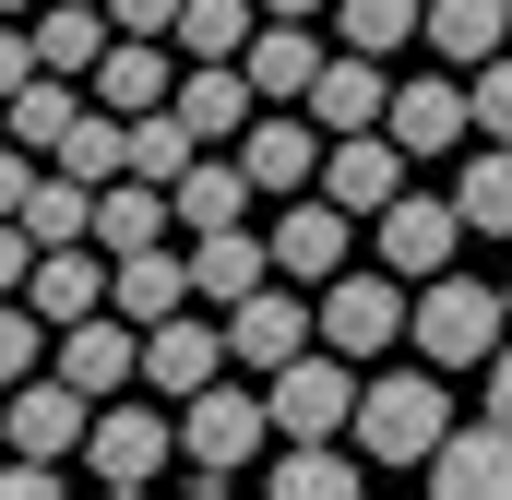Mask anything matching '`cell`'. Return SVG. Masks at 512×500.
<instances>
[{"label": "cell", "instance_id": "cell-1", "mask_svg": "<svg viewBox=\"0 0 512 500\" xmlns=\"http://www.w3.org/2000/svg\"><path fill=\"white\" fill-rule=\"evenodd\" d=\"M453 441V393H441V358H393L382 381H358V453L370 465H429Z\"/></svg>", "mask_w": 512, "mask_h": 500}, {"label": "cell", "instance_id": "cell-2", "mask_svg": "<svg viewBox=\"0 0 512 500\" xmlns=\"http://www.w3.org/2000/svg\"><path fill=\"white\" fill-rule=\"evenodd\" d=\"M501 310L512 286H477V274H417V358H441V370H477V358H501Z\"/></svg>", "mask_w": 512, "mask_h": 500}, {"label": "cell", "instance_id": "cell-3", "mask_svg": "<svg viewBox=\"0 0 512 500\" xmlns=\"http://www.w3.org/2000/svg\"><path fill=\"white\" fill-rule=\"evenodd\" d=\"M179 453L203 465V477H239V465H262L274 453V393H251V381H203L191 405H179Z\"/></svg>", "mask_w": 512, "mask_h": 500}, {"label": "cell", "instance_id": "cell-4", "mask_svg": "<svg viewBox=\"0 0 512 500\" xmlns=\"http://www.w3.org/2000/svg\"><path fill=\"white\" fill-rule=\"evenodd\" d=\"M262 393H274V441H358V358L346 346L262 370Z\"/></svg>", "mask_w": 512, "mask_h": 500}, {"label": "cell", "instance_id": "cell-5", "mask_svg": "<svg viewBox=\"0 0 512 500\" xmlns=\"http://www.w3.org/2000/svg\"><path fill=\"white\" fill-rule=\"evenodd\" d=\"M417 334V298H405V274H334L322 286V346H346V358H393Z\"/></svg>", "mask_w": 512, "mask_h": 500}, {"label": "cell", "instance_id": "cell-6", "mask_svg": "<svg viewBox=\"0 0 512 500\" xmlns=\"http://www.w3.org/2000/svg\"><path fill=\"white\" fill-rule=\"evenodd\" d=\"M167 453H179V417H167V405H131V393H108L72 465H84V477H108V489H143V477H167Z\"/></svg>", "mask_w": 512, "mask_h": 500}, {"label": "cell", "instance_id": "cell-7", "mask_svg": "<svg viewBox=\"0 0 512 500\" xmlns=\"http://www.w3.org/2000/svg\"><path fill=\"white\" fill-rule=\"evenodd\" d=\"M215 370H239L227 358V310H167V322H143V393H167V405H191Z\"/></svg>", "mask_w": 512, "mask_h": 500}, {"label": "cell", "instance_id": "cell-8", "mask_svg": "<svg viewBox=\"0 0 512 500\" xmlns=\"http://www.w3.org/2000/svg\"><path fill=\"white\" fill-rule=\"evenodd\" d=\"M322 346V310L298 298V274H274V286H251L239 310H227V358L239 370H286V358H310Z\"/></svg>", "mask_w": 512, "mask_h": 500}, {"label": "cell", "instance_id": "cell-9", "mask_svg": "<svg viewBox=\"0 0 512 500\" xmlns=\"http://www.w3.org/2000/svg\"><path fill=\"white\" fill-rule=\"evenodd\" d=\"M370 227H382V262L405 274V286H417V274H453V239H477L453 191H393Z\"/></svg>", "mask_w": 512, "mask_h": 500}, {"label": "cell", "instance_id": "cell-10", "mask_svg": "<svg viewBox=\"0 0 512 500\" xmlns=\"http://www.w3.org/2000/svg\"><path fill=\"white\" fill-rule=\"evenodd\" d=\"M322 155H334V131L310 120V108H262V120L239 131V167L262 179V203H286V191H310V179H322Z\"/></svg>", "mask_w": 512, "mask_h": 500}, {"label": "cell", "instance_id": "cell-11", "mask_svg": "<svg viewBox=\"0 0 512 500\" xmlns=\"http://www.w3.org/2000/svg\"><path fill=\"white\" fill-rule=\"evenodd\" d=\"M48 370L84 381V393L108 405V393L143 381V322H131V310H84V322H60V358H48Z\"/></svg>", "mask_w": 512, "mask_h": 500}, {"label": "cell", "instance_id": "cell-12", "mask_svg": "<svg viewBox=\"0 0 512 500\" xmlns=\"http://www.w3.org/2000/svg\"><path fill=\"white\" fill-rule=\"evenodd\" d=\"M262 239H274V274H298V286H334V274H346V203L310 179V191H286V215H274Z\"/></svg>", "mask_w": 512, "mask_h": 500}, {"label": "cell", "instance_id": "cell-13", "mask_svg": "<svg viewBox=\"0 0 512 500\" xmlns=\"http://www.w3.org/2000/svg\"><path fill=\"white\" fill-rule=\"evenodd\" d=\"M429 489L441 500H512V417H453V441L429 453Z\"/></svg>", "mask_w": 512, "mask_h": 500}, {"label": "cell", "instance_id": "cell-14", "mask_svg": "<svg viewBox=\"0 0 512 500\" xmlns=\"http://www.w3.org/2000/svg\"><path fill=\"white\" fill-rule=\"evenodd\" d=\"M393 143H405V155H453V143H465V131H477V96H465V84H453V60H441V72H405V84H393Z\"/></svg>", "mask_w": 512, "mask_h": 500}, {"label": "cell", "instance_id": "cell-15", "mask_svg": "<svg viewBox=\"0 0 512 500\" xmlns=\"http://www.w3.org/2000/svg\"><path fill=\"white\" fill-rule=\"evenodd\" d=\"M239 60H251L262 108H310V84H322V60H334V48H322V36H310L298 12H262V36L239 48Z\"/></svg>", "mask_w": 512, "mask_h": 500}, {"label": "cell", "instance_id": "cell-16", "mask_svg": "<svg viewBox=\"0 0 512 500\" xmlns=\"http://www.w3.org/2000/svg\"><path fill=\"white\" fill-rule=\"evenodd\" d=\"M167 108H179V120L203 131V143H239V131L262 120V84H251V60H191Z\"/></svg>", "mask_w": 512, "mask_h": 500}, {"label": "cell", "instance_id": "cell-17", "mask_svg": "<svg viewBox=\"0 0 512 500\" xmlns=\"http://www.w3.org/2000/svg\"><path fill=\"white\" fill-rule=\"evenodd\" d=\"M310 120H322V131H382V120H393V60L334 48V60H322V84H310Z\"/></svg>", "mask_w": 512, "mask_h": 500}, {"label": "cell", "instance_id": "cell-18", "mask_svg": "<svg viewBox=\"0 0 512 500\" xmlns=\"http://www.w3.org/2000/svg\"><path fill=\"white\" fill-rule=\"evenodd\" d=\"M251 286H274V239L262 227H203L191 239V298L203 310H239Z\"/></svg>", "mask_w": 512, "mask_h": 500}, {"label": "cell", "instance_id": "cell-19", "mask_svg": "<svg viewBox=\"0 0 512 500\" xmlns=\"http://www.w3.org/2000/svg\"><path fill=\"white\" fill-rule=\"evenodd\" d=\"M322 191H334L346 215H382L393 191H405V143H393V131H334V155H322Z\"/></svg>", "mask_w": 512, "mask_h": 500}, {"label": "cell", "instance_id": "cell-20", "mask_svg": "<svg viewBox=\"0 0 512 500\" xmlns=\"http://www.w3.org/2000/svg\"><path fill=\"white\" fill-rule=\"evenodd\" d=\"M167 227H179V191H167V179H96V250H108V262H120V250H155L167 239Z\"/></svg>", "mask_w": 512, "mask_h": 500}, {"label": "cell", "instance_id": "cell-21", "mask_svg": "<svg viewBox=\"0 0 512 500\" xmlns=\"http://www.w3.org/2000/svg\"><path fill=\"white\" fill-rule=\"evenodd\" d=\"M251 203H262V179L239 167V155L203 143V155L179 167V227H191V239H203V227H251Z\"/></svg>", "mask_w": 512, "mask_h": 500}, {"label": "cell", "instance_id": "cell-22", "mask_svg": "<svg viewBox=\"0 0 512 500\" xmlns=\"http://www.w3.org/2000/svg\"><path fill=\"white\" fill-rule=\"evenodd\" d=\"M108 310H131V322H167V310H191V250H120L108 262Z\"/></svg>", "mask_w": 512, "mask_h": 500}, {"label": "cell", "instance_id": "cell-23", "mask_svg": "<svg viewBox=\"0 0 512 500\" xmlns=\"http://www.w3.org/2000/svg\"><path fill=\"white\" fill-rule=\"evenodd\" d=\"M262 477H274V500H346L370 477V453H358V441H274Z\"/></svg>", "mask_w": 512, "mask_h": 500}, {"label": "cell", "instance_id": "cell-24", "mask_svg": "<svg viewBox=\"0 0 512 500\" xmlns=\"http://www.w3.org/2000/svg\"><path fill=\"white\" fill-rule=\"evenodd\" d=\"M84 84H96V108H167V96H179V72H167V36H108V60H96V72H84Z\"/></svg>", "mask_w": 512, "mask_h": 500}, {"label": "cell", "instance_id": "cell-25", "mask_svg": "<svg viewBox=\"0 0 512 500\" xmlns=\"http://www.w3.org/2000/svg\"><path fill=\"white\" fill-rule=\"evenodd\" d=\"M48 322H84V310H108V250L96 239H60V250H36V286H24Z\"/></svg>", "mask_w": 512, "mask_h": 500}, {"label": "cell", "instance_id": "cell-26", "mask_svg": "<svg viewBox=\"0 0 512 500\" xmlns=\"http://www.w3.org/2000/svg\"><path fill=\"white\" fill-rule=\"evenodd\" d=\"M24 24H36V60H48V72H96V60H108V36H120V24H108V0H36Z\"/></svg>", "mask_w": 512, "mask_h": 500}, {"label": "cell", "instance_id": "cell-27", "mask_svg": "<svg viewBox=\"0 0 512 500\" xmlns=\"http://www.w3.org/2000/svg\"><path fill=\"white\" fill-rule=\"evenodd\" d=\"M429 48H441L453 72L501 60V48H512V0H429Z\"/></svg>", "mask_w": 512, "mask_h": 500}, {"label": "cell", "instance_id": "cell-28", "mask_svg": "<svg viewBox=\"0 0 512 500\" xmlns=\"http://www.w3.org/2000/svg\"><path fill=\"white\" fill-rule=\"evenodd\" d=\"M84 108H96V84H84V72H36V84L12 96V143H36V155H60V131L84 120Z\"/></svg>", "mask_w": 512, "mask_h": 500}, {"label": "cell", "instance_id": "cell-29", "mask_svg": "<svg viewBox=\"0 0 512 500\" xmlns=\"http://www.w3.org/2000/svg\"><path fill=\"white\" fill-rule=\"evenodd\" d=\"M24 227H36V250L96 239V179H72V167H36V191H24Z\"/></svg>", "mask_w": 512, "mask_h": 500}, {"label": "cell", "instance_id": "cell-30", "mask_svg": "<svg viewBox=\"0 0 512 500\" xmlns=\"http://www.w3.org/2000/svg\"><path fill=\"white\" fill-rule=\"evenodd\" d=\"M334 36L370 48V60H405V48L429 36V0H334Z\"/></svg>", "mask_w": 512, "mask_h": 500}, {"label": "cell", "instance_id": "cell-31", "mask_svg": "<svg viewBox=\"0 0 512 500\" xmlns=\"http://www.w3.org/2000/svg\"><path fill=\"white\" fill-rule=\"evenodd\" d=\"M453 203H465V227H477V239H512V143H477V155H465Z\"/></svg>", "mask_w": 512, "mask_h": 500}, {"label": "cell", "instance_id": "cell-32", "mask_svg": "<svg viewBox=\"0 0 512 500\" xmlns=\"http://www.w3.org/2000/svg\"><path fill=\"white\" fill-rule=\"evenodd\" d=\"M262 36V0H179V48L191 60H239Z\"/></svg>", "mask_w": 512, "mask_h": 500}, {"label": "cell", "instance_id": "cell-33", "mask_svg": "<svg viewBox=\"0 0 512 500\" xmlns=\"http://www.w3.org/2000/svg\"><path fill=\"white\" fill-rule=\"evenodd\" d=\"M191 155H203V131L179 120V108H131V179H167V191H179Z\"/></svg>", "mask_w": 512, "mask_h": 500}, {"label": "cell", "instance_id": "cell-34", "mask_svg": "<svg viewBox=\"0 0 512 500\" xmlns=\"http://www.w3.org/2000/svg\"><path fill=\"white\" fill-rule=\"evenodd\" d=\"M48 358H60V322H48L36 298H0V393H12V381H36Z\"/></svg>", "mask_w": 512, "mask_h": 500}, {"label": "cell", "instance_id": "cell-35", "mask_svg": "<svg viewBox=\"0 0 512 500\" xmlns=\"http://www.w3.org/2000/svg\"><path fill=\"white\" fill-rule=\"evenodd\" d=\"M465 96H477V143H512V48L465 72Z\"/></svg>", "mask_w": 512, "mask_h": 500}, {"label": "cell", "instance_id": "cell-36", "mask_svg": "<svg viewBox=\"0 0 512 500\" xmlns=\"http://www.w3.org/2000/svg\"><path fill=\"white\" fill-rule=\"evenodd\" d=\"M120 36H179V0H108Z\"/></svg>", "mask_w": 512, "mask_h": 500}, {"label": "cell", "instance_id": "cell-37", "mask_svg": "<svg viewBox=\"0 0 512 500\" xmlns=\"http://www.w3.org/2000/svg\"><path fill=\"white\" fill-rule=\"evenodd\" d=\"M489 417H512V346L489 358Z\"/></svg>", "mask_w": 512, "mask_h": 500}, {"label": "cell", "instance_id": "cell-38", "mask_svg": "<svg viewBox=\"0 0 512 500\" xmlns=\"http://www.w3.org/2000/svg\"><path fill=\"white\" fill-rule=\"evenodd\" d=\"M262 12H298V24H310V12H334V0H262Z\"/></svg>", "mask_w": 512, "mask_h": 500}, {"label": "cell", "instance_id": "cell-39", "mask_svg": "<svg viewBox=\"0 0 512 500\" xmlns=\"http://www.w3.org/2000/svg\"><path fill=\"white\" fill-rule=\"evenodd\" d=\"M0 441H12V393H0Z\"/></svg>", "mask_w": 512, "mask_h": 500}, {"label": "cell", "instance_id": "cell-40", "mask_svg": "<svg viewBox=\"0 0 512 500\" xmlns=\"http://www.w3.org/2000/svg\"><path fill=\"white\" fill-rule=\"evenodd\" d=\"M0 12H36V0H0Z\"/></svg>", "mask_w": 512, "mask_h": 500}, {"label": "cell", "instance_id": "cell-41", "mask_svg": "<svg viewBox=\"0 0 512 500\" xmlns=\"http://www.w3.org/2000/svg\"><path fill=\"white\" fill-rule=\"evenodd\" d=\"M0 143H12V108H0Z\"/></svg>", "mask_w": 512, "mask_h": 500}, {"label": "cell", "instance_id": "cell-42", "mask_svg": "<svg viewBox=\"0 0 512 500\" xmlns=\"http://www.w3.org/2000/svg\"><path fill=\"white\" fill-rule=\"evenodd\" d=\"M501 286H512V274H501Z\"/></svg>", "mask_w": 512, "mask_h": 500}]
</instances>
